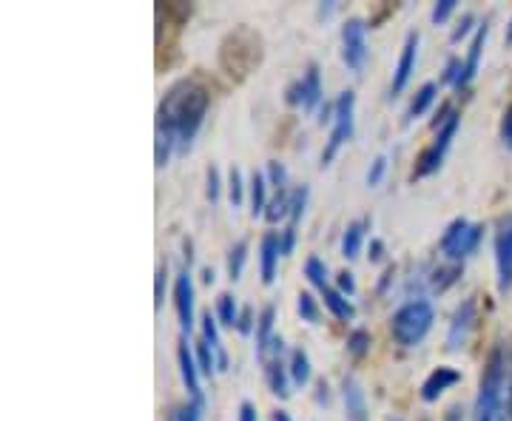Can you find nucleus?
I'll return each mask as SVG.
<instances>
[{
    "label": "nucleus",
    "instance_id": "nucleus-31",
    "mask_svg": "<svg viewBox=\"0 0 512 421\" xmlns=\"http://www.w3.org/2000/svg\"><path fill=\"white\" fill-rule=\"evenodd\" d=\"M305 276H308V282H311L316 291H325V288H330L328 265H325L319 257H308V262H305Z\"/></svg>",
    "mask_w": 512,
    "mask_h": 421
},
{
    "label": "nucleus",
    "instance_id": "nucleus-22",
    "mask_svg": "<svg viewBox=\"0 0 512 421\" xmlns=\"http://www.w3.org/2000/svg\"><path fill=\"white\" fill-rule=\"evenodd\" d=\"M302 83H305V100H302V109L313 111L316 106H322V100H325V89H322V74H319V66L311 63L308 66V72L302 77Z\"/></svg>",
    "mask_w": 512,
    "mask_h": 421
},
{
    "label": "nucleus",
    "instance_id": "nucleus-8",
    "mask_svg": "<svg viewBox=\"0 0 512 421\" xmlns=\"http://www.w3.org/2000/svg\"><path fill=\"white\" fill-rule=\"evenodd\" d=\"M342 60L350 72L359 74L367 63V23L362 18H348L342 26Z\"/></svg>",
    "mask_w": 512,
    "mask_h": 421
},
{
    "label": "nucleus",
    "instance_id": "nucleus-5",
    "mask_svg": "<svg viewBox=\"0 0 512 421\" xmlns=\"http://www.w3.org/2000/svg\"><path fill=\"white\" fill-rule=\"evenodd\" d=\"M481 239H484V225L481 222H470L464 220V217H456V220L444 228V234L439 239V251L450 262H461L464 265V259L473 257L478 251Z\"/></svg>",
    "mask_w": 512,
    "mask_h": 421
},
{
    "label": "nucleus",
    "instance_id": "nucleus-23",
    "mask_svg": "<svg viewBox=\"0 0 512 421\" xmlns=\"http://www.w3.org/2000/svg\"><path fill=\"white\" fill-rule=\"evenodd\" d=\"M248 197H251V217H265V208H268V177L262 171L251 174V183H248Z\"/></svg>",
    "mask_w": 512,
    "mask_h": 421
},
{
    "label": "nucleus",
    "instance_id": "nucleus-28",
    "mask_svg": "<svg viewBox=\"0 0 512 421\" xmlns=\"http://www.w3.org/2000/svg\"><path fill=\"white\" fill-rule=\"evenodd\" d=\"M288 217H291V188L276 191V197L265 208V222H271V225H276L279 220H288Z\"/></svg>",
    "mask_w": 512,
    "mask_h": 421
},
{
    "label": "nucleus",
    "instance_id": "nucleus-30",
    "mask_svg": "<svg viewBox=\"0 0 512 421\" xmlns=\"http://www.w3.org/2000/svg\"><path fill=\"white\" fill-rule=\"evenodd\" d=\"M239 305L237 299L231 296V293H220L217 296V319H220V325L225 328H237L239 322Z\"/></svg>",
    "mask_w": 512,
    "mask_h": 421
},
{
    "label": "nucleus",
    "instance_id": "nucleus-50",
    "mask_svg": "<svg viewBox=\"0 0 512 421\" xmlns=\"http://www.w3.org/2000/svg\"><path fill=\"white\" fill-rule=\"evenodd\" d=\"M393 279H396V265H387V268H384L382 279H379V293L387 291V285H390Z\"/></svg>",
    "mask_w": 512,
    "mask_h": 421
},
{
    "label": "nucleus",
    "instance_id": "nucleus-51",
    "mask_svg": "<svg viewBox=\"0 0 512 421\" xmlns=\"http://www.w3.org/2000/svg\"><path fill=\"white\" fill-rule=\"evenodd\" d=\"M330 387H328V382H325V379H319V382H316V402L319 404H328L330 402V393H328Z\"/></svg>",
    "mask_w": 512,
    "mask_h": 421
},
{
    "label": "nucleus",
    "instance_id": "nucleus-45",
    "mask_svg": "<svg viewBox=\"0 0 512 421\" xmlns=\"http://www.w3.org/2000/svg\"><path fill=\"white\" fill-rule=\"evenodd\" d=\"M336 291L345 293L348 299L356 293V279H353L350 271H339V274H336Z\"/></svg>",
    "mask_w": 512,
    "mask_h": 421
},
{
    "label": "nucleus",
    "instance_id": "nucleus-7",
    "mask_svg": "<svg viewBox=\"0 0 512 421\" xmlns=\"http://www.w3.org/2000/svg\"><path fill=\"white\" fill-rule=\"evenodd\" d=\"M353 131H356V92L348 89V92L336 97V114H333V123H330V137L325 148H322V168H328L336 160L339 148L350 143Z\"/></svg>",
    "mask_w": 512,
    "mask_h": 421
},
{
    "label": "nucleus",
    "instance_id": "nucleus-56",
    "mask_svg": "<svg viewBox=\"0 0 512 421\" xmlns=\"http://www.w3.org/2000/svg\"><path fill=\"white\" fill-rule=\"evenodd\" d=\"M387 421H402V419H387Z\"/></svg>",
    "mask_w": 512,
    "mask_h": 421
},
{
    "label": "nucleus",
    "instance_id": "nucleus-20",
    "mask_svg": "<svg viewBox=\"0 0 512 421\" xmlns=\"http://www.w3.org/2000/svg\"><path fill=\"white\" fill-rule=\"evenodd\" d=\"M367 228H370V220L348 222V228H345V234H342V257L356 259L359 254H362Z\"/></svg>",
    "mask_w": 512,
    "mask_h": 421
},
{
    "label": "nucleus",
    "instance_id": "nucleus-34",
    "mask_svg": "<svg viewBox=\"0 0 512 421\" xmlns=\"http://www.w3.org/2000/svg\"><path fill=\"white\" fill-rule=\"evenodd\" d=\"M370 345H373V339H370V333H367L365 328L350 330L348 353H350V356H353V359H362V356H367V350H370Z\"/></svg>",
    "mask_w": 512,
    "mask_h": 421
},
{
    "label": "nucleus",
    "instance_id": "nucleus-33",
    "mask_svg": "<svg viewBox=\"0 0 512 421\" xmlns=\"http://www.w3.org/2000/svg\"><path fill=\"white\" fill-rule=\"evenodd\" d=\"M296 311L302 316V322L308 325H319V302L313 299V293H299L296 296Z\"/></svg>",
    "mask_w": 512,
    "mask_h": 421
},
{
    "label": "nucleus",
    "instance_id": "nucleus-55",
    "mask_svg": "<svg viewBox=\"0 0 512 421\" xmlns=\"http://www.w3.org/2000/svg\"><path fill=\"white\" fill-rule=\"evenodd\" d=\"M507 43H512V20H510V26H507Z\"/></svg>",
    "mask_w": 512,
    "mask_h": 421
},
{
    "label": "nucleus",
    "instance_id": "nucleus-49",
    "mask_svg": "<svg viewBox=\"0 0 512 421\" xmlns=\"http://www.w3.org/2000/svg\"><path fill=\"white\" fill-rule=\"evenodd\" d=\"M237 421H259V416H256V407H254V404H251V402H242V404H239Z\"/></svg>",
    "mask_w": 512,
    "mask_h": 421
},
{
    "label": "nucleus",
    "instance_id": "nucleus-12",
    "mask_svg": "<svg viewBox=\"0 0 512 421\" xmlns=\"http://www.w3.org/2000/svg\"><path fill=\"white\" fill-rule=\"evenodd\" d=\"M177 365H180V376H183V385L188 390V396H191V402L205 407V393H202L200 385V365L194 359V348L185 342V336L180 339V345H177Z\"/></svg>",
    "mask_w": 512,
    "mask_h": 421
},
{
    "label": "nucleus",
    "instance_id": "nucleus-9",
    "mask_svg": "<svg viewBox=\"0 0 512 421\" xmlns=\"http://www.w3.org/2000/svg\"><path fill=\"white\" fill-rule=\"evenodd\" d=\"M495 268H498V288H512V214L501 217L495 228Z\"/></svg>",
    "mask_w": 512,
    "mask_h": 421
},
{
    "label": "nucleus",
    "instance_id": "nucleus-29",
    "mask_svg": "<svg viewBox=\"0 0 512 421\" xmlns=\"http://www.w3.org/2000/svg\"><path fill=\"white\" fill-rule=\"evenodd\" d=\"M461 274H464V265H461V262H450V265H444L439 271H433L430 285H433V291L436 293H444L450 285H456Z\"/></svg>",
    "mask_w": 512,
    "mask_h": 421
},
{
    "label": "nucleus",
    "instance_id": "nucleus-48",
    "mask_svg": "<svg viewBox=\"0 0 512 421\" xmlns=\"http://www.w3.org/2000/svg\"><path fill=\"white\" fill-rule=\"evenodd\" d=\"M367 259H370V262H382L384 259L382 239H370V245H367Z\"/></svg>",
    "mask_w": 512,
    "mask_h": 421
},
{
    "label": "nucleus",
    "instance_id": "nucleus-26",
    "mask_svg": "<svg viewBox=\"0 0 512 421\" xmlns=\"http://www.w3.org/2000/svg\"><path fill=\"white\" fill-rule=\"evenodd\" d=\"M288 370H291V382L296 387H305L311 382L313 367H311V356L305 353L302 348L291 350V359H288Z\"/></svg>",
    "mask_w": 512,
    "mask_h": 421
},
{
    "label": "nucleus",
    "instance_id": "nucleus-53",
    "mask_svg": "<svg viewBox=\"0 0 512 421\" xmlns=\"http://www.w3.org/2000/svg\"><path fill=\"white\" fill-rule=\"evenodd\" d=\"M271 421H293V419L285 413V410H274V413H271Z\"/></svg>",
    "mask_w": 512,
    "mask_h": 421
},
{
    "label": "nucleus",
    "instance_id": "nucleus-1",
    "mask_svg": "<svg viewBox=\"0 0 512 421\" xmlns=\"http://www.w3.org/2000/svg\"><path fill=\"white\" fill-rule=\"evenodd\" d=\"M211 94L197 80H177L157 106L154 120V165L165 168L174 154H185L200 134Z\"/></svg>",
    "mask_w": 512,
    "mask_h": 421
},
{
    "label": "nucleus",
    "instance_id": "nucleus-21",
    "mask_svg": "<svg viewBox=\"0 0 512 421\" xmlns=\"http://www.w3.org/2000/svg\"><path fill=\"white\" fill-rule=\"evenodd\" d=\"M342 396H345V407H348V416L353 421H362L367 413L365 402V390L362 385L353 379V376H345V385H342Z\"/></svg>",
    "mask_w": 512,
    "mask_h": 421
},
{
    "label": "nucleus",
    "instance_id": "nucleus-46",
    "mask_svg": "<svg viewBox=\"0 0 512 421\" xmlns=\"http://www.w3.org/2000/svg\"><path fill=\"white\" fill-rule=\"evenodd\" d=\"M473 23H476V18H473V15H461L458 26L453 29V35H450V40H453V43H458L461 37L470 35V32H473Z\"/></svg>",
    "mask_w": 512,
    "mask_h": 421
},
{
    "label": "nucleus",
    "instance_id": "nucleus-47",
    "mask_svg": "<svg viewBox=\"0 0 512 421\" xmlns=\"http://www.w3.org/2000/svg\"><path fill=\"white\" fill-rule=\"evenodd\" d=\"M501 143L512 151V103L504 111V117H501Z\"/></svg>",
    "mask_w": 512,
    "mask_h": 421
},
{
    "label": "nucleus",
    "instance_id": "nucleus-2",
    "mask_svg": "<svg viewBox=\"0 0 512 421\" xmlns=\"http://www.w3.org/2000/svg\"><path fill=\"white\" fill-rule=\"evenodd\" d=\"M512 387V350L501 342L487 356V365L481 373L476 404H473V421H498Z\"/></svg>",
    "mask_w": 512,
    "mask_h": 421
},
{
    "label": "nucleus",
    "instance_id": "nucleus-14",
    "mask_svg": "<svg viewBox=\"0 0 512 421\" xmlns=\"http://www.w3.org/2000/svg\"><path fill=\"white\" fill-rule=\"evenodd\" d=\"M174 311H177L183 333H191L194 328V279L188 271H180L174 279Z\"/></svg>",
    "mask_w": 512,
    "mask_h": 421
},
{
    "label": "nucleus",
    "instance_id": "nucleus-37",
    "mask_svg": "<svg viewBox=\"0 0 512 421\" xmlns=\"http://www.w3.org/2000/svg\"><path fill=\"white\" fill-rule=\"evenodd\" d=\"M168 421H202V407L194 402L180 404L168 413Z\"/></svg>",
    "mask_w": 512,
    "mask_h": 421
},
{
    "label": "nucleus",
    "instance_id": "nucleus-11",
    "mask_svg": "<svg viewBox=\"0 0 512 421\" xmlns=\"http://www.w3.org/2000/svg\"><path fill=\"white\" fill-rule=\"evenodd\" d=\"M419 43H421L419 32H410V35L404 37L402 55H399L396 72H393V83H390V94H393V97H399V94L407 89L410 77H413V72H416V63H419Z\"/></svg>",
    "mask_w": 512,
    "mask_h": 421
},
{
    "label": "nucleus",
    "instance_id": "nucleus-24",
    "mask_svg": "<svg viewBox=\"0 0 512 421\" xmlns=\"http://www.w3.org/2000/svg\"><path fill=\"white\" fill-rule=\"evenodd\" d=\"M322 299H325V308H328L333 319H339V322H350V319L356 316V308H353V302H350L345 293L336 291L333 285L322 291Z\"/></svg>",
    "mask_w": 512,
    "mask_h": 421
},
{
    "label": "nucleus",
    "instance_id": "nucleus-43",
    "mask_svg": "<svg viewBox=\"0 0 512 421\" xmlns=\"http://www.w3.org/2000/svg\"><path fill=\"white\" fill-rule=\"evenodd\" d=\"M302 100H305V83L299 77V80H293L291 86L285 89V103L288 106H302Z\"/></svg>",
    "mask_w": 512,
    "mask_h": 421
},
{
    "label": "nucleus",
    "instance_id": "nucleus-15",
    "mask_svg": "<svg viewBox=\"0 0 512 421\" xmlns=\"http://www.w3.org/2000/svg\"><path fill=\"white\" fill-rule=\"evenodd\" d=\"M458 382H461V373H458L456 367L439 365L427 379H424V385H421V402H439L441 396H444L453 385H458Z\"/></svg>",
    "mask_w": 512,
    "mask_h": 421
},
{
    "label": "nucleus",
    "instance_id": "nucleus-42",
    "mask_svg": "<svg viewBox=\"0 0 512 421\" xmlns=\"http://www.w3.org/2000/svg\"><path fill=\"white\" fill-rule=\"evenodd\" d=\"M384 171H387V157L379 154V157L370 163V168H367V185H370V188H376V185L384 180Z\"/></svg>",
    "mask_w": 512,
    "mask_h": 421
},
{
    "label": "nucleus",
    "instance_id": "nucleus-25",
    "mask_svg": "<svg viewBox=\"0 0 512 421\" xmlns=\"http://www.w3.org/2000/svg\"><path fill=\"white\" fill-rule=\"evenodd\" d=\"M436 97H439V83H424L419 92L413 94V100H410V106H407V120H419L424 117L430 106L436 103Z\"/></svg>",
    "mask_w": 512,
    "mask_h": 421
},
{
    "label": "nucleus",
    "instance_id": "nucleus-13",
    "mask_svg": "<svg viewBox=\"0 0 512 421\" xmlns=\"http://www.w3.org/2000/svg\"><path fill=\"white\" fill-rule=\"evenodd\" d=\"M487 37H490V20L478 23L476 35L470 40V49H467V57H464V69H461V77L456 83V92H464L473 80H476L478 66H481V55H484V46H487Z\"/></svg>",
    "mask_w": 512,
    "mask_h": 421
},
{
    "label": "nucleus",
    "instance_id": "nucleus-40",
    "mask_svg": "<svg viewBox=\"0 0 512 421\" xmlns=\"http://www.w3.org/2000/svg\"><path fill=\"white\" fill-rule=\"evenodd\" d=\"M165 288H168V268L160 265V268H157V276H154V308H157V311L163 308Z\"/></svg>",
    "mask_w": 512,
    "mask_h": 421
},
{
    "label": "nucleus",
    "instance_id": "nucleus-36",
    "mask_svg": "<svg viewBox=\"0 0 512 421\" xmlns=\"http://www.w3.org/2000/svg\"><path fill=\"white\" fill-rule=\"evenodd\" d=\"M265 177H268V185H274L276 191H285V188H288V168L279 163V160H271V163H268Z\"/></svg>",
    "mask_w": 512,
    "mask_h": 421
},
{
    "label": "nucleus",
    "instance_id": "nucleus-10",
    "mask_svg": "<svg viewBox=\"0 0 512 421\" xmlns=\"http://www.w3.org/2000/svg\"><path fill=\"white\" fill-rule=\"evenodd\" d=\"M476 328V296L464 299L450 319V330H447V348L461 350L467 345L470 333Z\"/></svg>",
    "mask_w": 512,
    "mask_h": 421
},
{
    "label": "nucleus",
    "instance_id": "nucleus-54",
    "mask_svg": "<svg viewBox=\"0 0 512 421\" xmlns=\"http://www.w3.org/2000/svg\"><path fill=\"white\" fill-rule=\"evenodd\" d=\"M202 279H205V285H214V279H217V274H214L211 268H205V271H202Z\"/></svg>",
    "mask_w": 512,
    "mask_h": 421
},
{
    "label": "nucleus",
    "instance_id": "nucleus-6",
    "mask_svg": "<svg viewBox=\"0 0 512 421\" xmlns=\"http://www.w3.org/2000/svg\"><path fill=\"white\" fill-rule=\"evenodd\" d=\"M458 126H461V114L453 109L450 111V117H447L439 129H436L433 143H430V146L424 148V151L419 154V160H416V168H413L410 180H424V177H433V174L439 171L441 165H444L447 151H450V146H453V140H456Z\"/></svg>",
    "mask_w": 512,
    "mask_h": 421
},
{
    "label": "nucleus",
    "instance_id": "nucleus-52",
    "mask_svg": "<svg viewBox=\"0 0 512 421\" xmlns=\"http://www.w3.org/2000/svg\"><path fill=\"white\" fill-rule=\"evenodd\" d=\"M444 421H464V407H461V404H453V407L444 413Z\"/></svg>",
    "mask_w": 512,
    "mask_h": 421
},
{
    "label": "nucleus",
    "instance_id": "nucleus-18",
    "mask_svg": "<svg viewBox=\"0 0 512 421\" xmlns=\"http://www.w3.org/2000/svg\"><path fill=\"white\" fill-rule=\"evenodd\" d=\"M274 322H276V308L274 305H265L259 316H256V356L259 362L268 359V350H271V342H274Z\"/></svg>",
    "mask_w": 512,
    "mask_h": 421
},
{
    "label": "nucleus",
    "instance_id": "nucleus-27",
    "mask_svg": "<svg viewBox=\"0 0 512 421\" xmlns=\"http://www.w3.org/2000/svg\"><path fill=\"white\" fill-rule=\"evenodd\" d=\"M194 359H197V365H200V373L205 379H211V376H217L220 373V362H217V353L214 348L205 342V339H197L194 342Z\"/></svg>",
    "mask_w": 512,
    "mask_h": 421
},
{
    "label": "nucleus",
    "instance_id": "nucleus-17",
    "mask_svg": "<svg viewBox=\"0 0 512 421\" xmlns=\"http://www.w3.org/2000/svg\"><path fill=\"white\" fill-rule=\"evenodd\" d=\"M265 382H268V387H271V393L274 396H279L282 402L285 399H291V370H288V365L282 362V353H274V356H268L265 362Z\"/></svg>",
    "mask_w": 512,
    "mask_h": 421
},
{
    "label": "nucleus",
    "instance_id": "nucleus-39",
    "mask_svg": "<svg viewBox=\"0 0 512 421\" xmlns=\"http://www.w3.org/2000/svg\"><path fill=\"white\" fill-rule=\"evenodd\" d=\"M461 69H464V60H458V57H450L447 60V66H444V72H441V86H453L456 89L458 77H461Z\"/></svg>",
    "mask_w": 512,
    "mask_h": 421
},
{
    "label": "nucleus",
    "instance_id": "nucleus-32",
    "mask_svg": "<svg viewBox=\"0 0 512 421\" xmlns=\"http://www.w3.org/2000/svg\"><path fill=\"white\" fill-rule=\"evenodd\" d=\"M245 262H248V242L245 239H239L237 245L228 251V279L231 282H237L242 271H245Z\"/></svg>",
    "mask_w": 512,
    "mask_h": 421
},
{
    "label": "nucleus",
    "instance_id": "nucleus-16",
    "mask_svg": "<svg viewBox=\"0 0 512 421\" xmlns=\"http://www.w3.org/2000/svg\"><path fill=\"white\" fill-rule=\"evenodd\" d=\"M279 257H282V242L279 234L268 231L262 242H259V276H262V285H274L276 268H279Z\"/></svg>",
    "mask_w": 512,
    "mask_h": 421
},
{
    "label": "nucleus",
    "instance_id": "nucleus-3",
    "mask_svg": "<svg viewBox=\"0 0 512 421\" xmlns=\"http://www.w3.org/2000/svg\"><path fill=\"white\" fill-rule=\"evenodd\" d=\"M265 46L262 37L256 35L251 26H237L234 32L222 37L220 43V66L231 80H245L262 63Z\"/></svg>",
    "mask_w": 512,
    "mask_h": 421
},
{
    "label": "nucleus",
    "instance_id": "nucleus-44",
    "mask_svg": "<svg viewBox=\"0 0 512 421\" xmlns=\"http://www.w3.org/2000/svg\"><path fill=\"white\" fill-rule=\"evenodd\" d=\"M237 330L242 336H251L256 330V316H254V308H242L239 313V322H237Z\"/></svg>",
    "mask_w": 512,
    "mask_h": 421
},
{
    "label": "nucleus",
    "instance_id": "nucleus-4",
    "mask_svg": "<svg viewBox=\"0 0 512 421\" xmlns=\"http://www.w3.org/2000/svg\"><path fill=\"white\" fill-rule=\"evenodd\" d=\"M436 322V308L427 299H410L399 311L393 313L390 333L402 348H416L424 342V336L430 333Z\"/></svg>",
    "mask_w": 512,
    "mask_h": 421
},
{
    "label": "nucleus",
    "instance_id": "nucleus-38",
    "mask_svg": "<svg viewBox=\"0 0 512 421\" xmlns=\"http://www.w3.org/2000/svg\"><path fill=\"white\" fill-rule=\"evenodd\" d=\"M205 194H208V200L217 202L222 194V177H220V168L217 165H211L208 171H205Z\"/></svg>",
    "mask_w": 512,
    "mask_h": 421
},
{
    "label": "nucleus",
    "instance_id": "nucleus-41",
    "mask_svg": "<svg viewBox=\"0 0 512 421\" xmlns=\"http://www.w3.org/2000/svg\"><path fill=\"white\" fill-rule=\"evenodd\" d=\"M458 9V0H439L436 6H433V12H430V20L439 26V23H447L450 15Z\"/></svg>",
    "mask_w": 512,
    "mask_h": 421
},
{
    "label": "nucleus",
    "instance_id": "nucleus-35",
    "mask_svg": "<svg viewBox=\"0 0 512 421\" xmlns=\"http://www.w3.org/2000/svg\"><path fill=\"white\" fill-rule=\"evenodd\" d=\"M245 180H242V171L239 168H231L228 171V200H231V205L234 208H239L242 202H245Z\"/></svg>",
    "mask_w": 512,
    "mask_h": 421
},
{
    "label": "nucleus",
    "instance_id": "nucleus-19",
    "mask_svg": "<svg viewBox=\"0 0 512 421\" xmlns=\"http://www.w3.org/2000/svg\"><path fill=\"white\" fill-rule=\"evenodd\" d=\"M200 328H202V339L214 348L217 353V362H220V373H225L231 362H228V353L222 348V336H220V319H217V313L205 311L200 316Z\"/></svg>",
    "mask_w": 512,
    "mask_h": 421
}]
</instances>
